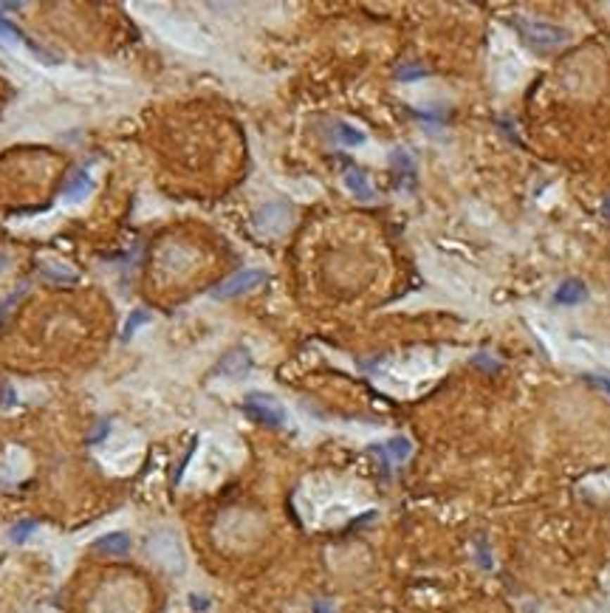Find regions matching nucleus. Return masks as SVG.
Segmentation results:
<instances>
[{"label":"nucleus","instance_id":"dca6fc26","mask_svg":"<svg viewBox=\"0 0 610 613\" xmlns=\"http://www.w3.org/2000/svg\"><path fill=\"white\" fill-rule=\"evenodd\" d=\"M395 77H398V80H407V82H413V80L427 77V68H401Z\"/></svg>","mask_w":610,"mask_h":613},{"label":"nucleus","instance_id":"6e6552de","mask_svg":"<svg viewBox=\"0 0 610 613\" xmlns=\"http://www.w3.org/2000/svg\"><path fill=\"white\" fill-rule=\"evenodd\" d=\"M91 189H94V178L88 175V172H82V170H77L68 181H65V189H63V198L68 201V203H82L88 195H91Z\"/></svg>","mask_w":610,"mask_h":613},{"label":"nucleus","instance_id":"7ed1b4c3","mask_svg":"<svg viewBox=\"0 0 610 613\" xmlns=\"http://www.w3.org/2000/svg\"><path fill=\"white\" fill-rule=\"evenodd\" d=\"M517 32L537 49H554V46H562L568 43V32L559 29V26H551V23H531V20H517L514 23Z\"/></svg>","mask_w":610,"mask_h":613},{"label":"nucleus","instance_id":"423d86ee","mask_svg":"<svg viewBox=\"0 0 610 613\" xmlns=\"http://www.w3.org/2000/svg\"><path fill=\"white\" fill-rule=\"evenodd\" d=\"M249 370H252V353L243 350V348L229 350V353L218 362V373H224V376H229V379H243Z\"/></svg>","mask_w":610,"mask_h":613},{"label":"nucleus","instance_id":"f257e3e1","mask_svg":"<svg viewBox=\"0 0 610 613\" xmlns=\"http://www.w3.org/2000/svg\"><path fill=\"white\" fill-rule=\"evenodd\" d=\"M147 554L150 560L164 568L167 574H181L186 568V557H184V545H181V537L172 531V529H158L150 534L147 540Z\"/></svg>","mask_w":610,"mask_h":613},{"label":"nucleus","instance_id":"f3484780","mask_svg":"<svg viewBox=\"0 0 610 613\" xmlns=\"http://www.w3.org/2000/svg\"><path fill=\"white\" fill-rule=\"evenodd\" d=\"M585 379H587V381H593V384H599L602 390H607V393H610V379H602L599 373H590V376H585Z\"/></svg>","mask_w":610,"mask_h":613},{"label":"nucleus","instance_id":"f03ea898","mask_svg":"<svg viewBox=\"0 0 610 613\" xmlns=\"http://www.w3.org/2000/svg\"><path fill=\"white\" fill-rule=\"evenodd\" d=\"M243 410L252 422L263 424V427H283L286 424V407L266 393H249L243 401Z\"/></svg>","mask_w":610,"mask_h":613},{"label":"nucleus","instance_id":"20e7f679","mask_svg":"<svg viewBox=\"0 0 610 613\" xmlns=\"http://www.w3.org/2000/svg\"><path fill=\"white\" fill-rule=\"evenodd\" d=\"M260 283H266V272H260V269H246V272L232 274V277L224 280L221 286H215L212 297H215V300H235V297H243L246 291L258 289Z\"/></svg>","mask_w":610,"mask_h":613},{"label":"nucleus","instance_id":"0eeeda50","mask_svg":"<svg viewBox=\"0 0 610 613\" xmlns=\"http://www.w3.org/2000/svg\"><path fill=\"white\" fill-rule=\"evenodd\" d=\"M91 548L96 554H105V557H122L130 551V537L125 531H110V534H102L99 540H94Z\"/></svg>","mask_w":610,"mask_h":613},{"label":"nucleus","instance_id":"4468645a","mask_svg":"<svg viewBox=\"0 0 610 613\" xmlns=\"http://www.w3.org/2000/svg\"><path fill=\"white\" fill-rule=\"evenodd\" d=\"M144 322H150V314L144 311V308H139V311H133L130 317H127V322H125V328H122V339H130Z\"/></svg>","mask_w":610,"mask_h":613},{"label":"nucleus","instance_id":"ddd939ff","mask_svg":"<svg viewBox=\"0 0 610 613\" xmlns=\"http://www.w3.org/2000/svg\"><path fill=\"white\" fill-rule=\"evenodd\" d=\"M410 450H413V444L407 441V438H390L387 444H384V453L393 458V461H407V455H410Z\"/></svg>","mask_w":610,"mask_h":613},{"label":"nucleus","instance_id":"f8f14e48","mask_svg":"<svg viewBox=\"0 0 610 613\" xmlns=\"http://www.w3.org/2000/svg\"><path fill=\"white\" fill-rule=\"evenodd\" d=\"M336 139H339L342 144H348V147H359V144H364V133L356 130V127H350L348 122H339V125H336Z\"/></svg>","mask_w":610,"mask_h":613},{"label":"nucleus","instance_id":"1a4fd4ad","mask_svg":"<svg viewBox=\"0 0 610 613\" xmlns=\"http://www.w3.org/2000/svg\"><path fill=\"white\" fill-rule=\"evenodd\" d=\"M345 187L350 189V195H356L359 201H373V184L367 181V175L364 172H359V170H348L345 172Z\"/></svg>","mask_w":610,"mask_h":613},{"label":"nucleus","instance_id":"39448f33","mask_svg":"<svg viewBox=\"0 0 610 613\" xmlns=\"http://www.w3.org/2000/svg\"><path fill=\"white\" fill-rule=\"evenodd\" d=\"M291 215H294V213H291L288 203L272 201V203H266V207L258 213L255 224H258V229L266 232V235H283V232L291 227Z\"/></svg>","mask_w":610,"mask_h":613},{"label":"nucleus","instance_id":"412c9836","mask_svg":"<svg viewBox=\"0 0 610 613\" xmlns=\"http://www.w3.org/2000/svg\"><path fill=\"white\" fill-rule=\"evenodd\" d=\"M4 269H6V258H4V255H0V272H4Z\"/></svg>","mask_w":610,"mask_h":613},{"label":"nucleus","instance_id":"9b49d317","mask_svg":"<svg viewBox=\"0 0 610 613\" xmlns=\"http://www.w3.org/2000/svg\"><path fill=\"white\" fill-rule=\"evenodd\" d=\"M43 274L49 277V280H54V283H68V280H77V272L74 269H68L65 263H60V260H46L43 263Z\"/></svg>","mask_w":610,"mask_h":613},{"label":"nucleus","instance_id":"aec40b11","mask_svg":"<svg viewBox=\"0 0 610 613\" xmlns=\"http://www.w3.org/2000/svg\"><path fill=\"white\" fill-rule=\"evenodd\" d=\"M602 210H604V215H607V218H610V195H607V198H604V203H602Z\"/></svg>","mask_w":610,"mask_h":613},{"label":"nucleus","instance_id":"2eb2a0df","mask_svg":"<svg viewBox=\"0 0 610 613\" xmlns=\"http://www.w3.org/2000/svg\"><path fill=\"white\" fill-rule=\"evenodd\" d=\"M34 531H37V520H23V523H15L9 529V540L12 543H26Z\"/></svg>","mask_w":610,"mask_h":613},{"label":"nucleus","instance_id":"9d476101","mask_svg":"<svg viewBox=\"0 0 610 613\" xmlns=\"http://www.w3.org/2000/svg\"><path fill=\"white\" fill-rule=\"evenodd\" d=\"M587 297V289L582 286V280H565L559 289H557V294H554V300L559 303V305H576V303H582Z\"/></svg>","mask_w":610,"mask_h":613},{"label":"nucleus","instance_id":"6ab92c4d","mask_svg":"<svg viewBox=\"0 0 610 613\" xmlns=\"http://www.w3.org/2000/svg\"><path fill=\"white\" fill-rule=\"evenodd\" d=\"M314 613H333V607H331L328 602H317V607H314Z\"/></svg>","mask_w":610,"mask_h":613},{"label":"nucleus","instance_id":"a211bd4d","mask_svg":"<svg viewBox=\"0 0 610 613\" xmlns=\"http://www.w3.org/2000/svg\"><path fill=\"white\" fill-rule=\"evenodd\" d=\"M189 602H192V607H195V610H207V599H201V596H189Z\"/></svg>","mask_w":610,"mask_h":613}]
</instances>
